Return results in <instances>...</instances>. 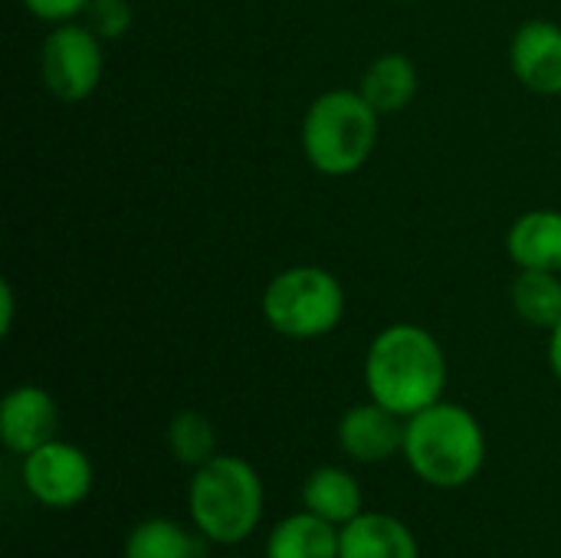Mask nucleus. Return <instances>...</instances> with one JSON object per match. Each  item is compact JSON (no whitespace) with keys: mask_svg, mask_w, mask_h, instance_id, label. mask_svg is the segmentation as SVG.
<instances>
[{"mask_svg":"<svg viewBox=\"0 0 561 558\" xmlns=\"http://www.w3.org/2000/svg\"><path fill=\"white\" fill-rule=\"evenodd\" d=\"M365 391L398 418L437 405L447 391V352L440 339L417 322L385 326L365 352Z\"/></svg>","mask_w":561,"mask_h":558,"instance_id":"f257e3e1","label":"nucleus"},{"mask_svg":"<svg viewBox=\"0 0 561 558\" xmlns=\"http://www.w3.org/2000/svg\"><path fill=\"white\" fill-rule=\"evenodd\" d=\"M299 500H302V510L322 516L325 523H332L339 529L365 513V493H362L358 477L348 467H339V464L316 467L302 480Z\"/></svg>","mask_w":561,"mask_h":558,"instance_id":"ddd939ff","label":"nucleus"},{"mask_svg":"<svg viewBox=\"0 0 561 558\" xmlns=\"http://www.w3.org/2000/svg\"><path fill=\"white\" fill-rule=\"evenodd\" d=\"M417 89H421V72L408 53L375 56L358 79V92L375 105L381 118L404 112L417 99Z\"/></svg>","mask_w":561,"mask_h":558,"instance_id":"4468645a","label":"nucleus"},{"mask_svg":"<svg viewBox=\"0 0 561 558\" xmlns=\"http://www.w3.org/2000/svg\"><path fill=\"white\" fill-rule=\"evenodd\" d=\"M105 76V39L82 20L56 23L39 43V79L59 102H85Z\"/></svg>","mask_w":561,"mask_h":558,"instance_id":"423d86ee","label":"nucleus"},{"mask_svg":"<svg viewBox=\"0 0 561 558\" xmlns=\"http://www.w3.org/2000/svg\"><path fill=\"white\" fill-rule=\"evenodd\" d=\"M20 3L30 16H36L39 23H49V26L82 20V13L89 7V0H20Z\"/></svg>","mask_w":561,"mask_h":558,"instance_id":"aec40b11","label":"nucleus"},{"mask_svg":"<svg viewBox=\"0 0 561 558\" xmlns=\"http://www.w3.org/2000/svg\"><path fill=\"white\" fill-rule=\"evenodd\" d=\"M263 322L289 342H316L332 335L345 319L342 280L316 263L279 270L260 296Z\"/></svg>","mask_w":561,"mask_h":558,"instance_id":"39448f33","label":"nucleus"},{"mask_svg":"<svg viewBox=\"0 0 561 558\" xmlns=\"http://www.w3.org/2000/svg\"><path fill=\"white\" fill-rule=\"evenodd\" d=\"M510 303L526 326L549 332L561 322V273L516 270V280L510 286Z\"/></svg>","mask_w":561,"mask_h":558,"instance_id":"dca6fc26","label":"nucleus"},{"mask_svg":"<svg viewBox=\"0 0 561 558\" xmlns=\"http://www.w3.org/2000/svg\"><path fill=\"white\" fill-rule=\"evenodd\" d=\"M263 558H339V526L309 510L289 513L270 526Z\"/></svg>","mask_w":561,"mask_h":558,"instance_id":"2eb2a0df","label":"nucleus"},{"mask_svg":"<svg viewBox=\"0 0 561 558\" xmlns=\"http://www.w3.org/2000/svg\"><path fill=\"white\" fill-rule=\"evenodd\" d=\"M339 558H421V543L394 513L365 510L339 529Z\"/></svg>","mask_w":561,"mask_h":558,"instance_id":"9b49d317","label":"nucleus"},{"mask_svg":"<svg viewBox=\"0 0 561 558\" xmlns=\"http://www.w3.org/2000/svg\"><path fill=\"white\" fill-rule=\"evenodd\" d=\"M197 533L181 526L168 516H145L138 520L125 539L122 558H201L197 556Z\"/></svg>","mask_w":561,"mask_h":558,"instance_id":"f3484780","label":"nucleus"},{"mask_svg":"<svg viewBox=\"0 0 561 558\" xmlns=\"http://www.w3.org/2000/svg\"><path fill=\"white\" fill-rule=\"evenodd\" d=\"M398 3H421V0H398Z\"/></svg>","mask_w":561,"mask_h":558,"instance_id":"b1692460","label":"nucleus"},{"mask_svg":"<svg viewBox=\"0 0 561 558\" xmlns=\"http://www.w3.org/2000/svg\"><path fill=\"white\" fill-rule=\"evenodd\" d=\"M510 69L536 95H561V23L536 16L516 26L510 39Z\"/></svg>","mask_w":561,"mask_h":558,"instance_id":"9d476101","label":"nucleus"},{"mask_svg":"<svg viewBox=\"0 0 561 558\" xmlns=\"http://www.w3.org/2000/svg\"><path fill=\"white\" fill-rule=\"evenodd\" d=\"M201 558H243V556H233V553H217V556H201Z\"/></svg>","mask_w":561,"mask_h":558,"instance_id":"5701e85b","label":"nucleus"},{"mask_svg":"<svg viewBox=\"0 0 561 558\" xmlns=\"http://www.w3.org/2000/svg\"><path fill=\"white\" fill-rule=\"evenodd\" d=\"M546 358H549V372H552V378L561 385V322L549 329V349H546Z\"/></svg>","mask_w":561,"mask_h":558,"instance_id":"4be33fe9","label":"nucleus"},{"mask_svg":"<svg viewBox=\"0 0 561 558\" xmlns=\"http://www.w3.org/2000/svg\"><path fill=\"white\" fill-rule=\"evenodd\" d=\"M381 115L355 89H325L306 105L299 141L309 168L322 178L358 174L378 145Z\"/></svg>","mask_w":561,"mask_h":558,"instance_id":"20e7f679","label":"nucleus"},{"mask_svg":"<svg viewBox=\"0 0 561 558\" xmlns=\"http://www.w3.org/2000/svg\"><path fill=\"white\" fill-rule=\"evenodd\" d=\"M20 483L36 506L62 513L89 500L95 487V467L82 447L53 437L49 444L20 457Z\"/></svg>","mask_w":561,"mask_h":558,"instance_id":"0eeeda50","label":"nucleus"},{"mask_svg":"<svg viewBox=\"0 0 561 558\" xmlns=\"http://www.w3.org/2000/svg\"><path fill=\"white\" fill-rule=\"evenodd\" d=\"M401 457L424 487L463 490L486 467V431L467 405L440 398L404 421Z\"/></svg>","mask_w":561,"mask_h":558,"instance_id":"f03ea898","label":"nucleus"},{"mask_svg":"<svg viewBox=\"0 0 561 558\" xmlns=\"http://www.w3.org/2000/svg\"><path fill=\"white\" fill-rule=\"evenodd\" d=\"M335 441H339V451L352 464L378 467V464H388L391 457H401L404 418H398L394 411H388L385 405L368 398L362 405H352L339 418Z\"/></svg>","mask_w":561,"mask_h":558,"instance_id":"6e6552de","label":"nucleus"},{"mask_svg":"<svg viewBox=\"0 0 561 558\" xmlns=\"http://www.w3.org/2000/svg\"><path fill=\"white\" fill-rule=\"evenodd\" d=\"M266 487L260 470L237 454H214L191 470L187 480V523L217 549L243 546L263 523Z\"/></svg>","mask_w":561,"mask_h":558,"instance_id":"7ed1b4c3","label":"nucleus"},{"mask_svg":"<svg viewBox=\"0 0 561 558\" xmlns=\"http://www.w3.org/2000/svg\"><path fill=\"white\" fill-rule=\"evenodd\" d=\"M59 431V405L43 385H16L0 401V444L13 457L49 444Z\"/></svg>","mask_w":561,"mask_h":558,"instance_id":"1a4fd4ad","label":"nucleus"},{"mask_svg":"<svg viewBox=\"0 0 561 558\" xmlns=\"http://www.w3.org/2000/svg\"><path fill=\"white\" fill-rule=\"evenodd\" d=\"M164 444H168V454L178 467L184 470H197L201 464H207L217 451V428L207 414L201 411H178L171 421H168V431H164Z\"/></svg>","mask_w":561,"mask_h":558,"instance_id":"a211bd4d","label":"nucleus"},{"mask_svg":"<svg viewBox=\"0 0 561 558\" xmlns=\"http://www.w3.org/2000/svg\"><path fill=\"white\" fill-rule=\"evenodd\" d=\"M131 20H135L131 0H89L82 13V23L95 30L105 43L122 39L131 30Z\"/></svg>","mask_w":561,"mask_h":558,"instance_id":"6ab92c4d","label":"nucleus"},{"mask_svg":"<svg viewBox=\"0 0 561 558\" xmlns=\"http://www.w3.org/2000/svg\"><path fill=\"white\" fill-rule=\"evenodd\" d=\"M13 319H16V289L10 280L0 283V335L13 332Z\"/></svg>","mask_w":561,"mask_h":558,"instance_id":"412c9836","label":"nucleus"},{"mask_svg":"<svg viewBox=\"0 0 561 558\" xmlns=\"http://www.w3.org/2000/svg\"><path fill=\"white\" fill-rule=\"evenodd\" d=\"M506 257L516 270L561 273V210L536 207L519 214L506 234Z\"/></svg>","mask_w":561,"mask_h":558,"instance_id":"f8f14e48","label":"nucleus"}]
</instances>
